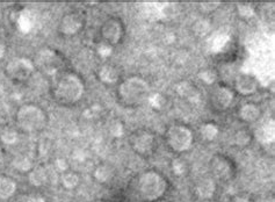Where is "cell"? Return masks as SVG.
<instances>
[{
  "mask_svg": "<svg viewBox=\"0 0 275 202\" xmlns=\"http://www.w3.org/2000/svg\"><path fill=\"white\" fill-rule=\"evenodd\" d=\"M239 119L246 123H253L260 117V108L255 104H244L238 111Z\"/></svg>",
  "mask_w": 275,
  "mask_h": 202,
  "instance_id": "14",
  "label": "cell"
},
{
  "mask_svg": "<svg viewBox=\"0 0 275 202\" xmlns=\"http://www.w3.org/2000/svg\"><path fill=\"white\" fill-rule=\"evenodd\" d=\"M98 78L101 83L106 84V85H114L120 79L119 70L114 65L105 64L98 70Z\"/></svg>",
  "mask_w": 275,
  "mask_h": 202,
  "instance_id": "13",
  "label": "cell"
},
{
  "mask_svg": "<svg viewBox=\"0 0 275 202\" xmlns=\"http://www.w3.org/2000/svg\"><path fill=\"white\" fill-rule=\"evenodd\" d=\"M221 5V2L219 1H206V2H202V4H200V9L202 11V13L205 14H209L212 13V12H214L215 9H217L218 6Z\"/></svg>",
  "mask_w": 275,
  "mask_h": 202,
  "instance_id": "26",
  "label": "cell"
},
{
  "mask_svg": "<svg viewBox=\"0 0 275 202\" xmlns=\"http://www.w3.org/2000/svg\"><path fill=\"white\" fill-rule=\"evenodd\" d=\"M48 179V170L43 166H39L36 167V169L32 170L28 175L29 182L33 186H36V187H41V186L47 184Z\"/></svg>",
  "mask_w": 275,
  "mask_h": 202,
  "instance_id": "16",
  "label": "cell"
},
{
  "mask_svg": "<svg viewBox=\"0 0 275 202\" xmlns=\"http://www.w3.org/2000/svg\"><path fill=\"white\" fill-rule=\"evenodd\" d=\"M201 136L206 139V141H212L218 134V128L217 126L212 123H206L201 127L200 129Z\"/></svg>",
  "mask_w": 275,
  "mask_h": 202,
  "instance_id": "23",
  "label": "cell"
},
{
  "mask_svg": "<svg viewBox=\"0 0 275 202\" xmlns=\"http://www.w3.org/2000/svg\"><path fill=\"white\" fill-rule=\"evenodd\" d=\"M62 184L67 189L76 188L79 184V177L73 172H65L62 176Z\"/></svg>",
  "mask_w": 275,
  "mask_h": 202,
  "instance_id": "24",
  "label": "cell"
},
{
  "mask_svg": "<svg viewBox=\"0 0 275 202\" xmlns=\"http://www.w3.org/2000/svg\"><path fill=\"white\" fill-rule=\"evenodd\" d=\"M18 128L26 133L40 132L47 126L48 114L38 105H23L15 114Z\"/></svg>",
  "mask_w": 275,
  "mask_h": 202,
  "instance_id": "3",
  "label": "cell"
},
{
  "mask_svg": "<svg viewBox=\"0 0 275 202\" xmlns=\"http://www.w3.org/2000/svg\"><path fill=\"white\" fill-rule=\"evenodd\" d=\"M99 52H101V55H103L104 57H107V56H109L110 52H112V46L103 43V45H100V48H99Z\"/></svg>",
  "mask_w": 275,
  "mask_h": 202,
  "instance_id": "31",
  "label": "cell"
},
{
  "mask_svg": "<svg viewBox=\"0 0 275 202\" xmlns=\"http://www.w3.org/2000/svg\"><path fill=\"white\" fill-rule=\"evenodd\" d=\"M259 88V82L254 76L251 73L242 72L239 73L234 79V89L242 95H251L254 94Z\"/></svg>",
  "mask_w": 275,
  "mask_h": 202,
  "instance_id": "12",
  "label": "cell"
},
{
  "mask_svg": "<svg viewBox=\"0 0 275 202\" xmlns=\"http://www.w3.org/2000/svg\"><path fill=\"white\" fill-rule=\"evenodd\" d=\"M35 71V65L28 58L15 57L8 62L5 72L11 80L15 83L27 82Z\"/></svg>",
  "mask_w": 275,
  "mask_h": 202,
  "instance_id": "7",
  "label": "cell"
},
{
  "mask_svg": "<svg viewBox=\"0 0 275 202\" xmlns=\"http://www.w3.org/2000/svg\"><path fill=\"white\" fill-rule=\"evenodd\" d=\"M173 170H174V173L178 176H182L185 173V171H186V166H185V164L182 163L181 160H174V163H173Z\"/></svg>",
  "mask_w": 275,
  "mask_h": 202,
  "instance_id": "28",
  "label": "cell"
},
{
  "mask_svg": "<svg viewBox=\"0 0 275 202\" xmlns=\"http://www.w3.org/2000/svg\"><path fill=\"white\" fill-rule=\"evenodd\" d=\"M166 142L173 151H187L193 143V134L187 127L175 124V126L169 127L166 133Z\"/></svg>",
  "mask_w": 275,
  "mask_h": 202,
  "instance_id": "5",
  "label": "cell"
},
{
  "mask_svg": "<svg viewBox=\"0 0 275 202\" xmlns=\"http://www.w3.org/2000/svg\"><path fill=\"white\" fill-rule=\"evenodd\" d=\"M125 34V28L120 19L108 18L105 20L100 28V36L105 45L114 46L119 45Z\"/></svg>",
  "mask_w": 275,
  "mask_h": 202,
  "instance_id": "8",
  "label": "cell"
},
{
  "mask_svg": "<svg viewBox=\"0 0 275 202\" xmlns=\"http://www.w3.org/2000/svg\"><path fill=\"white\" fill-rule=\"evenodd\" d=\"M196 193L200 198L209 199L215 193V184L212 179H205L196 186Z\"/></svg>",
  "mask_w": 275,
  "mask_h": 202,
  "instance_id": "19",
  "label": "cell"
},
{
  "mask_svg": "<svg viewBox=\"0 0 275 202\" xmlns=\"http://www.w3.org/2000/svg\"><path fill=\"white\" fill-rule=\"evenodd\" d=\"M56 166L61 171H65L67 169V161L65 159H62V158H60V159L56 160Z\"/></svg>",
  "mask_w": 275,
  "mask_h": 202,
  "instance_id": "32",
  "label": "cell"
},
{
  "mask_svg": "<svg viewBox=\"0 0 275 202\" xmlns=\"http://www.w3.org/2000/svg\"><path fill=\"white\" fill-rule=\"evenodd\" d=\"M233 202H250L249 200H247L246 198H243V197H236L233 200Z\"/></svg>",
  "mask_w": 275,
  "mask_h": 202,
  "instance_id": "34",
  "label": "cell"
},
{
  "mask_svg": "<svg viewBox=\"0 0 275 202\" xmlns=\"http://www.w3.org/2000/svg\"><path fill=\"white\" fill-rule=\"evenodd\" d=\"M233 101V93L225 86H217L210 94V105L217 112H224Z\"/></svg>",
  "mask_w": 275,
  "mask_h": 202,
  "instance_id": "11",
  "label": "cell"
},
{
  "mask_svg": "<svg viewBox=\"0 0 275 202\" xmlns=\"http://www.w3.org/2000/svg\"><path fill=\"white\" fill-rule=\"evenodd\" d=\"M158 202H163V201H158Z\"/></svg>",
  "mask_w": 275,
  "mask_h": 202,
  "instance_id": "37",
  "label": "cell"
},
{
  "mask_svg": "<svg viewBox=\"0 0 275 202\" xmlns=\"http://www.w3.org/2000/svg\"><path fill=\"white\" fill-rule=\"evenodd\" d=\"M130 145L136 154L141 156H149L156 147V138L150 132L138 130L131 136Z\"/></svg>",
  "mask_w": 275,
  "mask_h": 202,
  "instance_id": "9",
  "label": "cell"
},
{
  "mask_svg": "<svg viewBox=\"0 0 275 202\" xmlns=\"http://www.w3.org/2000/svg\"><path fill=\"white\" fill-rule=\"evenodd\" d=\"M5 54H6V45H5V42L0 41V60L4 57Z\"/></svg>",
  "mask_w": 275,
  "mask_h": 202,
  "instance_id": "33",
  "label": "cell"
},
{
  "mask_svg": "<svg viewBox=\"0 0 275 202\" xmlns=\"http://www.w3.org/2000/svg\"><path fill=\"white\" fill-rule=\"evenodd\" d=\"M212 171H214L215 176L219 179H225L230 176L231 169L230 165L224 158H216L212 164Z\"/></svg>",
  "mask_w": 275,
  "mask_h": 202,
  "instance_id": "18",
  "label": "cell"
},
{
  "mask_svg": "<svg viewBox=\"0 0 275 202\" xmlns=\"http://www.w3.org/2000/svg\"><path fill=\"white\" fill-rule=\"evenodd\" d=\"M85 93V85L76 73L61 74L52 84L51 95L54 100L62 106H73L80 101Z\"/></svg>",
  "mask_w": 275,
  "mask_h": 202,
  "instance_id": "1",
  "label": "cell"
},
{
  "mask_svg": "<svg viewBox=\"0 0 275 202\" xmlns=\"http://www.w3.org/2000/svg\"><path fill=\"white\" fill-rule=\"evenodd\" d=\"M200 78L202 79L203 82H206L207 84H212V83H214V80H215V74L212 71H209V70L202 71V72L200 73Z\"/></svg>",
  "mask_w": 275,
  "mask_h": 202,
  "instance_id": "27",
  "label": "cell"
},
{
  "mask_svg": "<svg viewBox=\"0 0 275 202\" xmlns=\"http://www.w3.org/2000/svg\"><path fill=\"white\" fill-rule=\"evenodd\" d=\"M0 139H1L5 144H15V143L18 142V139H19V132L11 126L2 127V128L0 129Z\"/></svg>",
  "mask_w": 275,
  "mask_h": 202,
  "instance_id": "20",
  "label": "cell"
},
{
  "mask_svg": "<svg viewBox=\"0 0 275 202\" xmlns=\"http://www.w3.org/2000/svg\"><path fill=\"white\" fill-rule=\"evenodd\" d=\"M117 99L125 107L135 108L147 102L150 95V86L141 77H129L117 88Z\"/></svg>",
  "mask_w": 275,
  "mask_h": 202,
  "instance_id": "2",
  "label": "cell"
},
{
  "mask_svg": "<svg viewBox=\"0 0 275 202\" xmlns=\"http://www.w3.org/2000/svg\"><path fill=\"white\" fill-rule=\"evenodd\" d=\"M177 92L181 95L182 98L186 99L188 101H197L199 100V91L193 84L190 82H182L178 84Z\"/></svg>",
  "mask_w": 275,
  "mask_h": 202,
  "instance_id": "17",
  "label": "cell"
},
{
  "mask_svg": "<svg viewBox=\"0 0 275 202\" xmlns=\"http://www.w3.org/2000/svg\"><path fill=\"white\" fill-rule=\"evenodd\" d=\"M238 9H239V13L243 18H250L253 15V8L250 7V6L242 5L240 7H238Z\"/></svg>",
  "mask_w": 275,
  "mask_h": 202,
  "instance_id": "29",
  "label": "cell"
},
{
  "mask_svg": "<svg viewBox=\"0 0 275 202\" xmlns=\"http://www.w3.org/2000/svg\"><path fill=\"white\" fill-rule=\"evenodd\" d=\"M262 202H273V201H270V200H266V201H262Z\"/></svg>",
  "mask_w": 275,
  "mask_h": 202,
  "instance_id": "35",
  "label": "cell"
},
{
  "mask_svg": "<svg viewBox=\"0 0 275 202\" xmlns=\"http://www.w3.org/2000/svg\"><path fill=\"white\" fill-rule=\"evenodd\" d=\"M94 177L98 181L106 182L110 179V177H112V170H110L107 165H100L95 169Z\"/></svg>",
  "mask_w": 275,
  "mask_h": 202,
  "instance_id": "25",
  "label": "cell"
},
{
  "mask_svg": "<svg viewBox=\"0 0 275 202\" xmlns=\"http://www.w3.org/2000/svg\"><path fill=\"white\" fill-rule=\"evenodd\" d=\"M256 138L261 143H270L274 141V126L273 122L270 126V123L264 124L260 128L256 130Z\"/></svg>",
  "mask_w": 275,
  "mask_h": 202,
  "instance_id": "21",
  "label": "cell"
},
{
  "mask_svg": "<svg viewBox=\"0 0 275 202\" xmlns=\"http://www.w3.org/2000/svg\"><path fill=\"white\" fill-rule=\"evenodd\" d=\"M19 202H45V200L41 197H36V195H30V197H26L21 199Z\"/></svg>",
  "mask_w": 275,
  "mask_h": 202,
  "instance_id": "30",
  "label": "cell"
},
{
  "mask_svg": "<svg viewBox=\"0 0 275 202\" xmlns=\"http://www.w3.org/2000/svg\"><path fill=\"white\" fill-rule=\"evenodd\" d=\"M168 189V182L159 173L149 171L141 176L138 180V192L144 200L152 202L163 197Z\"/></svg>",
  "mask_w": 275,
  "mask_h": 202,
  "instance_id": "4",
  "label": "cell"
},
{
  "mask_svg": "<svg viewBox=\"0 0 275 202\" xmlns=\"http://www.w3.org/2000/svg\"><path fill=\"white\" fill-rule=\"evenodd\" d=\"M85 23L84 15L79 12H69L61 19L60 26V33L63 34L64 36H73L78 34L83 29Z\"/></svg>",
  "mask_w": 275,
  "mask_h": 202,
  "instance_id": "10",
  "label": "cell"
},
{
  "mask_svg": "<svg viewBox=\"0 0 275 202\" xmlns=\"http://www.w3.org/2000/svg\"><path fill=\"white\" fill-rule=\"evenodd\" d=\"M97 202H104V201H97Z\"/></svg>",
  "mask_w": 275,
  "mask_h": 202,
  "instance_id": "36",
  "label": "cell"
},
{
  "mask_svg": "<svg viewBox=\"0 0 275 202\" xmlns=\"http://www.w3.org/2000/svg\"><path fill=\"white\" fill-rule=\"evenodd\" d=\"M35 67L41 71L44 74H50L54 76L63 67V60H62L61 55L57 51L52 50L50 48L41 49L35 56V61H34Z\"/></svg>",
  "mask_w": 275,
  "mask_h": 202,
  "instance_id": "6",
  "label": "cell"
},
{
  "mask_svg": "<svg viewBox=\"0 0 275 202\" xmlns=\"http://www.w3.org/2000/svg\"><path fill=\"white\" fill-rule=\"evenodd\" d=\"M13 164L14 169H17L18 171H21V172H28L29 170H32L33 167V163L32 160L29 159L27 156H17L12 161Z\"/></svg>",
  "mask_w": 275,
  "mask_h": 202,
  "instance_id": "22",
  "label": "cell"
},
{
  "mask_svg": "<svg viewBox=\"0 0 275 202\" xmlns=\"http://www.w3.org/2000/svg\"><path fill=\"white\" fill-rule=\"evenodd\" d=\"M17 192V182L10 177H0V199L8 200Z\"/></svg>",
  "mask_w": 275,
  "mask_h": 202,
  "instance_id": "15",
  "label": "cell"
}]
</instances>
